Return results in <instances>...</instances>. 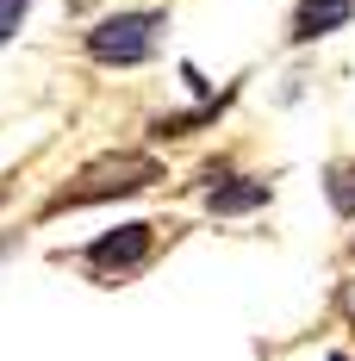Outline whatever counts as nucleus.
I'll use <instances>...</instances> for the list:
<instances>
[{"label":"nucleus","mask_w":355,"mask_h":361,"mask_svg":"<svg viewBox=\"0 0 355 361\" xmlns=\"http://www.w3.org/2000/svg\"><path fill=\"white\" fill-rule=\"evenodd\" d=\"M156 180H162V162H156V156H143V149H107V156H94L44 212H69V206H94V200H125V193H143V187H156Z\"/></svg>","instance_id":"obj_1"},{"label":"nucleus","mask_w":355,"mask_h":361,"mask_svg":"<svg viewBox=\"0 0 355 361\" xmlns=\"http://www.w3.org/2000/svg\"><path fill=\"white\" fill-rule=\"evenodd\" d=\"M162 44V13H112L88 32V56L100 69H138Z\"/></svg>","instance_id":"obj_2"},{"label":"nucleus","mask_w":355,"mask_h":361,"mask_svg":"<svg viewBox=\"0 0 355 361\" xmlns=\"http://www.w3.org/2000/svg\"><path fill=\"white\" fill-rule=\"evenodd\" d=\"M81 255H88V268H94V274L125 281V274H138L143 262L156 255V224H143V218H131V224H112L107 237H94Z\"/></svg>","instance_id":"obj_3"},{"label":"nucleus","mask_w":355,"mask_h":361,"mask_svg":"<svg viewBox=\"0 0 355 361\" xmlns=\"http://www.w3.org/2000/svg\"><path fill=\"white\" fill-rule=\"evenodd\" d=\"M349 19H355V0H299L293 6V44H318Z\"/></svg>","instance_id":"obj_4"},{"label":"nucleus","mask_w":355,"mask_h":361,"mask_svg":"<svg viewBox=\"0 0 355 361\" xmlns=\"http://www.w3.org/2000/svg\"><path fill=\"white\" fill-rule=\"evenodd\" d=\"M255 206H268V180H224L206 193V212L212 218H231V212H255Z\"/></svg>","instance_id":"obj_5"},{"label":"nucleus","mask_w":355,"mask_h":361,"mask_svg":"<svg viewBox=\"0 0 355 361\" xmlns=\"http://www.w3.org/2000/svg\"><path fill=\"white\" fill-rule=\"evenodd\" d=\"M324 200L337 218H355V169H330L324 175Z\"/></svg>","instance_id":"obj_6"},{"label":"nucleus","mask_w":355,"mask_h":361,"mask_svg":"<svg viewBox=\"0 0 355 361\" xmlns=\"http://www.w3.org/2000/svg\"><path fill=\"white\" fill-rule=\"evenodd\" d=\"M25 13H32V0H0V44H13V37H19Z\"/></svg>","instance_id":"obj_7"},{"label":"nucleus","mask_w":355,"mask_h":361,"mask_svg":"<svg viewBox=\"0 0 355 361\" xmlns=\"http://www.w3.org/2000/svg\"><path fill=\"white\" fill-rule=\"evenodd\" d=\"M330 361H349V355H330Z\"/></svg>","instance_id":"obj_8"}]
</instances>
